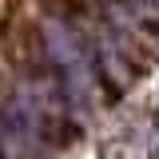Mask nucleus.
Listing matches in <instances>:
<instances>
[{
  "label": "nucleus",
  "instance_id": "obj_3",
  "mask_svg": "<svg viewBox=\"0 0 159 159\" xmlns=\"http://www.w3.org/2000/svg\"><path fill=\"white\" fill-rule=\"evenodd\" d=\"M131 4H135V8H143V12H155V8H159V0H131Z\"/></svg>",
  "mask_w": 159,
  "mask_h": 159
},
{
  "label": "nucleus",
  "instance_id": "obj_1",
  "mask_svg": "<svg viewBox=\"0 0 159 159\" xmlns=\"http://www.w3.org/2000/svg\"><path fill=\"white\" fill-rule=\"evenodd\" d=\"M44 44H48V52H52V60H56L60 76H64L68 99H72L76 107H84L88 96H92V88H96V84H92L96 72H92L88 52L80 48V40L72 36V28H68L64 20H44Z\"/></svg>",
  "mask_w": 159,
  "mask_h": 159
},
{
  "label": "nucleus",
  "instance_id": "obj_2",
  "mask_svg": "<svg viewBox=\"0 0 159 159\" xmlns=\"http://www.w3.org/2000/svg\"><path fill=\"white\" fill-rule=\"evenodd\" d=\"M40 147H44L40 107L28 92H20L0 107V159H40Z\"/></svg>",
  "mask_w": 159,
  "mask_h": 159
}]
</instances>
